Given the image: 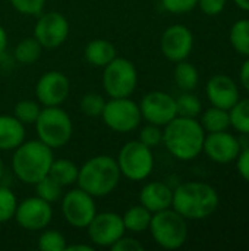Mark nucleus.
<instances>
[{
    "label": "nucleus",
    "mask_w": 249,
    "mask_h": 251,
    "mask_svg": "<svg viewBox=\"0 0 249 251\" xmlns=\"http://www.w3.org/2000/svg\"><path fill=\"white\" fill-rule=\"evenodd\" d=\"M120 169L117 160L112 156H95L87 160L78 174V187L95 197L110 194L120 181Z\"/></svg>",
    "instance_id": "7ed1b4c3"
},
{
    "label": "nucleus",
    "mask_w": 249,
    "mask_h": 251,
    "mask_svg": "<svg viewBox=\"0 0 249 251\" xmlns=\"http://www.w3.org/2000/svg\"><path fill=\"white\" fill-rule=\"evenodd\" d=\"M173 190L160 181L148 182L142 187L139 193V204L148 209L151 213H157L172 207Z\"/></svg>",
    "instance_id": "6ab92c4d"
},
{
    "label": "nucleus",
    "mask_w": 249,
    "mask_h": 251,
    "mask_svg": "<svg viewBox=\"0 0 249 251\" xmlns=\"http://www.w3.org/2000/svg\"><path fill=\"white\" fill-rule=\"evenodd\" d=\"M227 0H198V7L203 10V13L208 16H216L223 12L226 7Z\"/></svg>",
    "instance_id": "4c0bfd02"
},
{
    "label": "nucleus",
    "mask_w": 249,
    "mask_h": 251,
    "mask_svg": "<svg viewBox=\"0 0 249 251\" xmlns=\"http://www.w3.org/2000/svg\"><path fill=\"white\" fill-rule=\"evenodd\" d=\"M151 218H153V213L148 209H145L142 204H138V206L128 209L125 215L122 216V221H123L126 231L139 234L150 228Z\"/></svg>",
    "instance_id": "4be33fe9"
},
{
    "label": "nucleus",
    "mask_w": 249,
    "mask_h": 251,
    "mask_svg": "<svg viewBox=\"0 0 249 251\" xmlns=\"http://www.w3.org/2000/svg\"><path fill=\"white\" fill-rule=\"evenodd\" d=\"M194 47L192 31L182 24L170 25L161 35L160 49L170 62L186 60Z\"/></svg>",
    "instance_id": "dca6fc26"
},
{
    "label": "nucleus",
    "mask_w": 249,
    "mask_h": 251,
    "mask_svg": "<svg viewBox=\"0 0 249 251\" xmlns=\"http://www.w3.org/2000/svg\"><path fill=\"white\" fill-rule=\"evenodd\" d=\"M230 126L242 135H249V99H239L229 110Z\"/></svg>",
    "instance_id": "cd10ccee"
},
{
    "label": "nucleus",
    "mask_w": 249,
    "mask_h": 251,
    "mask_svg": "<svg viewBox=\"0 0 249 251\" xmlns=\"http://www.w3.org/2000/svg\"><path fill=\"white\" fill-rule=\"evenodd\" d=\"M220 203L219 193L205 182L191 181L173 190L172 209L186 221H203L211 216Z\"/></svg>",
    "instance_id": "f257e3e1"
},
{
    "label": "nucleus",
    "mask_w": 249,
    "mask_h": 251,
    "mask_svg": "<svg viewBox=\"0 0 249 251\" xmlns=\"http://www.w3.org/2000/svg\"><path fill=\"white\" fill-rule=\"evenodd\" d=\"M205 93L213 106L225 110H230L241 99L236 82L225 74L211 76L207 82Z\"/></svg>",
    "instance_id": "a211bd4d"
},
{
    "label": "nucleus",
    "mask_w": 249,
    "mask_h": 251,
    "mask_svg": "<svg viewBox=\"0 0 249 251\" xmlns=\"http://www.w3.org/2000/svg\"><path fill=\"white\" fill-rule=\"evenodd\" d=\"M205 131L197 118L176 116L163 131V143L169 153L179 160L188 162L203 151Z\"/></svg>",
    "instance_id": "f03ea898"
},
{
    "label": "nucleus",
    "mask_w": 249,
    "mask_h": 251,
    "mask_svg": "<svg viewBox=\"0 0 249 251\" xmlns=\"http://www.w3.org/2000/svg\"><path fill=\"white\" fill-rule=\"evenodd\" d=\"M6 47H7V34L4 28L0 25V54L6 50Z\"/></svg>",
    "instance_id": "37998d69"
},
{
    "label": "nucleus",
    "mask_w": 249,
    "mask_h": 251,
    "mask_svg": "<svg viewBox=\"0 0 249 251\" xmlns=\"http://www.w3.org/2000/svg\"><path fill=\"white\" fill-rule=\"evenodd\" d=\"M201 126L204 128L205 132H220V131H227L230 128V116L229 110L220 109V107H210L207 109L200 121Z\"/></svg>",
    "instance_id": "b1692460"
},
{
    "label": "nucleus",
    "mask_w": 249,
    "mask_h": 251,
    "mask_svg": "<svg viewBox=\"0 0 249 251\" xmlns=\"http://www.w3.org/2000/svg\"><path fill=\"white\" fill-rule=\"evenodd\" d=\"M203 151L210 160L220 165H227L236 162L239 153L242 151V141L227 131L208 132V135L205 134Z\"/></svg>",
    "instance_id": "2eb2a0df"
},
{
    "label": "nucleus",
    "mask_w": 249,
    "mask_h": 251,
    "mask_svg": "<svg viewBox=\"0 0 249 251\" xmlns=\"http://www.w3.org/2000/svg\"><path fill=\"white\" fill-rule=\"evenodd\" d=\"M150 232L154 241L166 250H178L188 240V224L175 209L153 213Z\"/></svg>",
    "instance_id": "39448f33"
},
{
    "label": "nucleus",
    "mask_w": 249,
    "mask_h": 251,
    "mask_svg": "<svg viewBox=\"0 0 249 251\" xmlns=\"http://www.w3.org/2000/svg\"><path fill=\"white\" fill-rule=\"evenodd\" d=\"M104 106H106V100L98 93H87L82 96V99L79 101V107H81L82 113L87 116H91V118L101 116Z\"/></svg>",
    "instance_id": "2f4dec72"
},
{
    "label": "nucleus",
    "mask_w": 249,
    "mask_h": 251,
    "mask_svg": "<svg viewBox=\"0 0 249 251\" xmlns=\"http://www.w3.org/2000/svg\"><path fill=\"white\" fill-rule=\"evenodd\" d=\"M62 212L73 228H87L97 213L95 201L91 194L76 188L68 191L62 199Z\"/></svg>",
    "instance_id": "9d476101"
},
{
    "label": "nucleus",
    "mask_w": 249,
    "mask_h": 251,
    "mask_svg": "<svg viewBox=\"0 0 249 251\" xmlns=\"http://www.w3.org/2000/svg\"><path fill=\"white\" fill-rule=\"evenodd\" d=\"M176 109H178V116H185V118H197L201 115L203 110V103L198 99V96L192 94L191 91H183L176 99Z\"/></svg>",
    "instance_id": "c85d7f7f"
},
{
    "label": "nucleus",
    "mask_w": 249,
    "mask_h": 251,
    "mask_svg": "<svg viewBox=\"0 0 249 251\" xmlns=\"http://www.w3.org/2000/svg\"><path fill=\"white\" fill-rule=\"evenodd\" d=\"M10 4L23 15H40L44 9L45 0H10Z\"/></svg>",
    "instance_id": "c9c22d12"
},
{
    "label": "nucleus",
    "mask_w": 249,
    "mask_h": 251,
    "mask_svg": "<svg viewBox=\"0 0 249 251\" xmlns=\"http://www.w3.org/2000/svg\"><path fill=\"white\" fill-rule=\"evenodd\" d=\"M41 112V107L37 101L34 100H21L16 103L15 110H13V116L22 122L23 125H29V124H35V121L38 119Z\"/></svg>",
    "instance_id": "7c9ffc66"
},
{
    "label": "nucleus",
    "mask_w": 249,
    "mask_h": 251,
    "mask_svg": "<svg viewBox=\"0 0 249 251\" xmlns=\"http://www.w3.org/2000/svg\"><path fill=\"white\" fill-rule=\"evenodd\" d=\"M120 174L131 181H144L150 176L154 168V157L150 147L139 140L126 143L117 156Z\"/></svg>",
    "instance_id": "6e6552de"
},
{
    "label": "nucleus",
    "mask_w": 249,
    "mask_h": 251,
    "mask_svg": "<svg viewBox=\"0 0 249 251\" xmlns=\"http://www.w3.org/2000/svg\"><path fill=\"white\" fill-rule=\"evenodd\" d=\"M15 219L19 226L28 231H43L53 219L51 204L40 197H29L18 203Z\"/></svg>",
    "instance_id": "4468645a"
},
{
    "label": "nucleus",
    "mask_w": 249,
    "mask_h": 251,
    "mask_svg": "<svg viewBox=\"0 0 249 251\" xmlns=\"http://www.w3.org/2000/svg\"><path fill=\"white\" fill-rule=\"evenodd\" d=\"M78 174H79V168L72 160L68 159L53 160L48 171V176H51L62 187H69L75 184L78 181Z\"/></svg>",
    "instance_id": "5701e85b"
},
{
    "label": "nucleus",
    "mask_w": 249,
    "mask_h": 251,
    "mask_svg": "<svg viewBox=\"0 0 249 251\" xmlns=\"http://www.w3.org/2000/svg\"><path fill=\"white\" fill-rule=\"evenodd\" d=\"M3 172H4V165H3V162H1V159H0V181H1Z\"/></svg>",
    "instance_id": "a18cd8bd"
},
{
    "label": "nucleus",
    "mask_w": 249,
    "mask_h": 251,
    "mask_svg": "<svg viewBox=\"0 0 249 251\" xmlns=\"http://www.w3.org/2000/svg\"><path fill=\"white\" fill-rule=\"evenodd\" d=\"M236 169L239 175L249 184V146L244 147L236 159Z\"/></svg>",
    "instance_id": "ea45409f"
},
{
    "label": "nucleus",
    "mask_w": 249,
    "mask_h": 251,
    "mask_svg": "<svg viewBox=\"0 0 249 251\" xmlns=\"http://www.w3.org/2000/svg\"><path fill=\"white\" fill-rule=\"evenodd\" d=\"M138 84V72L135 65L125 57H114L104 66L103 87L110 99L131 97Z\"/></svg>",
    "instance_id": "0eeeda50"
},
{
    "label": "nucleus",
    "mask_w": 249,
    "mask_h": 251,
    "mask_svg": "<svg viewBox=\"0 0 249 251\" xmlns=\"http://www.w3.org/2000/svg\"><path fill=\"white\" fill-rule=\"evenodd\" d=\"M101 118L110 129L116 132H131L139 126L142 115L139 104L129 97H123L106 101Z\"/></svg>",
    "instance_id": "1a4fd4ad"
},
{
    "label": "nucleus",
    "mask_w": 249,
    "mask_h": 251,
    "mask_svg": "<svg viewBox=\"0 0 249 251\" xmlns=\"http://www.w3.org/2000/svg\"><path fill=\"white\" fill-rule=\"evenodd\" d=\"M70 82L69 78L59 71H48L37 82L35 96L45 107L60 106L69 96Z\"/></svg>",
    "instance_id": "f3484780"
},
{
    "label": "nucleus",
    "mask_w": 249,
    "mask_h": 251,
    "mask_svg": "<svg viewBox=\"0 0 249 251\" xmlns=\"http://www.w3.org/2000/svg\"><path fill=\"white\" fill-rule=\"evenodd\" d=\"M35 185V193H37V197L43 199L44 201L47 203H54L57 200H60L62 197V185L57 184L51 176L45 175L43 179H40Z\"/></svg>",
    "instance_id": "c756f323"
},
{
    "label": "nucleus",
    "mask_w": 249,
    "mask_h": 251,
    "mask_svg": "<svg viewBox=\"0 0 249 251\" xmlns=\"http://www.w3.org/2000/svg\"><path fill=\"white\" fill-rule=\"evenodd\" d=\"M25 141V125L15 116H0V150H15Z\"/></svg>",
    "instance_id": "aec40b11"
},
{
    "label": "nucleus",
    "mask_w": 249,
    "mask_h": 251,
    "mask_svg": "<svg viewBox=\"0 0 249 251\" xmlns=\"http://www.w3.org/2000/svg\"><path fill=\"white\" fill-rule=\"evenodd\" d=\"M66 246L63 234L57 231L47 229L38 238V249L41 251H65Z\"/></svg>",
    "instance_id": "72a5a7b5"
},
{
    "label": "nucleus",
    "mask_w": 249,
    "mask_h": 251,
    "mask_svg": "<svg viewBox=\"0 0 249 251\" xmlns=\"http://www.w3.org/2000/svg\"><path fill=\"white\" fill-rule=\"evenodd\" d=\"M18 200L7 187H0V224L15 218Z\"/></svg>",
    "instance_id": "473e14b6"
},
{
    "label": "nucleus",
    "mask_w": 249,
    "mask_h": 251,
    "mask_svg": "<svg viewBox=\"0 0 249 251\" xmlns=\"http://www.w3.org/2000/svg\"><path fill=\"white\" fill-rule=\"evenodd\" d=\"M142 118L148 124L166 126L172 119L178 116L176 99L164 91H151L144 96L139 104Z\"/></svg>",
    "instance_id": "ddd939ff"
},
{
    "label": "nucleus",
    "mask_w": 249,
    "mask_h": 251,
    "mask_svg": "<svg viewBox=\"0 0 249 251\" xmlns=\"http://www.w3.org/2000/svg\"><path fill=\"white\" fill-rule=\"evenodd\" d=\"M198 4V0H161L164 10L170 13H188L194 10Z\"/></svg>",
    "instance_id": "e433bc0d"
},
{
    "label": "nucleus",
    "mask_w": 249,
    "mask_h": 251,
    "mask_svg": "<svg viewBox=\"0 0 249 251\" xmlns=\"http://www.w3.org/2000/svg\"><path fill=\"white\" fill-rule=\"evenodd\" d=\"M38 140L50 149H60L69 143L73 132L70 116L59 106L44 107L35 121Z\"/></svg>",
    "instance_id": "423d86ee"
},
{
    "label": "nucleus",
    "mask_w": 249,
    "mask_h": 251,
    "mask_svg": "<svg viewBox=\"0 0 249 251\" xmlns=\"http://www.w3.org/2000/svg\"><path fill=\"white\" fill-rule=\"evenodd\" d=\"M239 78H241V84L242 87L249 93V57L242 63L241 66V74H239Z\"/></svg>",
    "instance_id": "a19ab883"
},
{
    "label": "nucleus",
    "mask_w": 249,
    "mask_h": 251,
    "mask_svg": "<svg viewBox=\"0 0 249 251\" xmlns=\"http://www.w3.org/2000/svg\"><path fill=\"white\" fill-rule=\"evenodd\" d=\"M87 229L91 243L98 247H112L126 231L122 216L114 212L95 213Z\"/></svg>",
    "instance_id": "9b49d317"
},
{
    "label": "nucleus",
    "mask_w": 249,
    "mask_h": 251,
    "mask_svg": "<svg viewBox=\"0 0 249 251\" xmlns=\"http://www.w3.org/2000/svg\"><path fill=\"white\" fill-rule=\"evenodd\" d=\"M144 146L150 147L151 150L158 147L163 143V131L160 129L158 125L148 124L139 131V138H138Z\"/></svg>",
    "instance_id": "f704fd0d"
},
{
    "label": "nucleus",
    "mask_w": 249,
    "mask_h": 251,
    "mask_svg": "<svg viewBox=\"0 0 249 251\" xmlns=\"http://www.w3.org/2000/svg\"><path fill=\"white\" fill-rule=\"evenodd\" d=\"M92 246H87V244H72V246H66L65 251H92Z\"/></svg>",
    "instance_id": "79ce46f5"
},
{
    "label": "nucleus",
    "mask_w": 249,
    "mask_h": 251,
    "mask_svg": "<svg viewBox=\"0 0 249 251\" xmlns=\"http://www.w3.org/2000/svg\"><path fill=\"white\" fill-rule=\"evenodd\" d=\"M173 76H175V82L178 84V87L183 91L195 90L200 82L198 69L186 60H181L176 63Z\"/></svg>",
    "instance_id": "393cba45"
},
{
    "label": "nucleus",
    "mask_w": 249,
    "mask_h": 251,
    "mask_svg": "<svg viewBox=\"0 0 249 251\" xmlns=\"http://www.w3.org/2000/svg\"><path fill=\"white\" fill-rule=\"evenodd\" d=\"M41 51H43V46L40 44V41L35 37H26L16 44L13 54L18 63L32 65L40 59Z\"/></svg>",
    "instance_id": "a878e982"
},
{
    "label": "nucleus",
    "mask_w": 249,
    "mask_h": 251,
    "mask_svg": "<svg viewBox=\"0 0 249 251\" xmlns=\"http://www.w3.org/2000/svg\"><path fill=\"white\" fill-rule=\"evenodd\" d=\"M69 35L68 19L56 10L43 13L34 28V37L40 41L43 49H56L62 46Z\"/></svg>",
    "instance_id": "f8f14e48"
},
{
    "label": "nucleus",
    "mask_w": 249,
    "mask_h": 251,
    "mask_svg": "<svg viewBox=\"0 0 249 251\" xmlns=\"http://www.w3.org/2000/svg\"><path fill=\"white\" fill-rule=\"evenodd\" d=\"M110 249L113 251H144V246L138 240L123 235Z\"/></svg>",
    "instance_id": "58836bf2"
},
{
    "label": "nucleus",
    "mask_w": 249,
    "mask_h": 251,
    "mask_svg": "<svg viewBox=\"0 0 249 251\" xmlns=\"http://www.w3.org/2000/svg\"><path fill=\"white\" fill-rule=\"evenodd\" d=\"M53 160V149L40 140L26 143L23 141L19 147L15 149L12 168L19 181L34 185L45 175H48Z\"/></svg>",
    "instance_id": "20e7f679"
},
{
    "label": "nucleus",
    "mask_w": 249,
    "mask_h": 251,
    "mask_svg": "<svg viewBox=\"0 0 249 251\" xmlns=\"http://www.w3.org/2000/svg\"><path fill=\"white\" fill-rule=\"evenodd\" d=\"M84 54L91 66L104 68L116 57V49L109 40L97 38L87 44Z\"/></svg>",
    "instance_id": "412c9836"
},
{
    "label": "nucleus",
    "mask_w": 249,
    "mask_h": 251,
    "mask_svg": "<svg viewBox=\"0 0 249 251\" xmlns=\"http://www.w3.org/2000/svg\"><path fill=\"white\" fill-rule=\"evenodd\" d=\"M233 1H235V4L239 9H242L245 12H249V0H233Z\"/></svg>",
    "instance_id": "c03bdc74"
},
{
    "label": "nucleus",
    "mask_w": 249,
    "mask_h": 251,
    "mask_svg": "<svg viewBox=\"0 0 249 251\" xmlns=\"http://www.w3.org/2000/svg\"><path fill=\"white\" fill-rule=\"evenodd\" d=\"M229 40L239 54L249 57V19H239L232 25Z\"/></svg>",
    "instance_id": "bb28decb"
}]
</instances>
